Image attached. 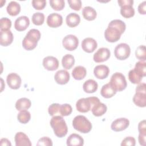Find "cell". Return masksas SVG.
I'll use <instances>...</instances> for the list:
<instances>
[{
	"label": "cell",
	"mask_w": 146,
	"mask_h": 146,
	"mask_svg": "<svg viewBox=\"0 0 146 146\" xmlns=\"http://www.w3.org/2000/svg\"><path fill=\"white\" fill-rule=\"evenodd\" d=\"M50 123L55 135L57 137H63L67 135L68 132L67 125L62 116H54L51 118Z\"/></svg>",
	"instance_id": "obj_1"
},
{
	"label": "cell",
	"mask_w": 146,
	"mask_h": 146,
	"mask_svg": "<svg viewBox=\"0 0 146 146\" xmlns=\"http://www.w3.org/2000/svg\"><path fill=\"white\" fill-rule=\"evenodd\" d=\"M41 34L35 29L30 30L22 41V46L26 50H32L37 46L38 41L40 39Z\"/></svg>",
	"instance_id": "obj_2"
},
{
	"label": "cell",
	"mask_w": 146,
	"mask_h": 146,
	"mask_svg": "<svg viewBox=\"0 0 146 146\" xmlns=\"http://www.w3.org/2000/svg\"><path fill=\"white\" fill-rule=\"evenodd\" d=\"M72 126L75 129L83 133H88L92 129L91 123L83 115H78L74 118Z\"/></svg>",
	"instance_id": "obj_3"
},
{
	"label": "cell",
	"mask_w": 146,
	"mask_h": 146,
	"mask_svg": "<svg viewBox=\"0 0 146 146\" xmlns=\"http://www.w3.org/2000/svg\"><path fill=\"white\" fill-rule=\"evenodd\" d=\"M146 84L139 83L136 87V93L133 97V103L138 107H145L146 106Z\"/></svg>",
	"instance_id": "obj_4"
},
{
	"label": "cell",
	"mask_w": 146,
	"mask_h": 146,
	"mask_svg": "<svg viewBox=\"0 0 146 146\" xmlns=\"http://www.w3.org/2000/svg\"><path fill=\"white\" fill-rule=\"evenodd\" d=\"M109 83L116 92L124 90L127 86L124 75L120 72L114 73L111 76Z\"/></svg>",
	"instance_id": "obj_5"
},
{
	"label": "cell",
	"mask_w": 146,
	"mask_h": 146,
	"mask_svg": "<svg viewBox=\"0 0 146 146\" xmlns=\"http://www.w3.org/2000/svg\"><path fill=\"white\" fill-rule=\"evenodd\" d=\"M131 48L129 45L125 43L117 44L114 50L115 57L119 60H125L129 56Z\"/></svg>",
	"instance_id": "obj_6"
},
{
	"label": "cell",
	"mask_w": 146,
	"mask_h": 146,
	"mask_svg": "<svg viewBox=\"0 0 146 146\" xmlns=\"http://www.w3.org/2000/svg\"><path fill=\"white\" fill-rule=\"evenodd\" d=\"M122 33L116 27L109 25L104 31V37L109 42H115L118 41Z\"/></svg>",
	"instance_id": "obj_7"
},
{
	"label": "cell",
	"mask_w": 146,
	"mask_h": 146,
	"mask_svg": "<svg viewBox=\"0 0 146 146\" xmlns=\"http://www.w3.org/2000/svg\"><path fill=\"white\" fill-rule=\"evenodd\" d=\"M62 44L67 50L73 51L78 47L79 40L75 35L69 34L64 37L62 40Z\"/></svg>",
	"instance_id": "obj_8"
},
{
	"label": "cell",
	"mask_w": 146,
	"mask_h": 146,
	"mask_svg": "<svg viewBox=\"0 0 146 146\" xmlns=\"http://www.w3.org/2000/svg\"><path fill=\"white\" fill-rule=\"evenodd\" d=\"M111 55L110 50L106 47L99 48L97 51L94 54L93 59L96 63L103 62L107 60Z\"/></svg>",
	"instance_id": "obj_9"
},
{
	"label": "cell",
	"mask_w": 146,
	"mask_h": 146,
	"mask_svg": "<svg viewBox=\"0 0 146 146\" xmlns=\"http://www.w3.org/2000/svg\"><path fill=\"white\" fill-rule=\"evenodd\" d=\"M129 125V121L128 119L121 117L115 120L111 124V129L115 132L123 131L128 128Z\"/></svg>",
	"instance_id": "obj_10"
},
{
	"label": "cell",
	"mask_w": 146,
	"mask_h": 146,
	"mask_svg": "<svg viewBox=\"0 0 146 146\" xmlns=\"http://www.w3.org/2000/svg\"><path fill=\"white\" fill-rule=\"evenodd\" d=\"M62 23V16L58 13H52L48 15L47 18V24L50 27L56 28L60 26Z\"/></svg>",
	"instance_id": "obj_11"
},
{
	"label": "cell",
	"mask_w": 146,
	"mask_h": 146,
	"mask_svg": "<svg viewBox=\"0 0 146 146\" xmlns=\"http://www.w3.org/2000/svg\"><path fill=\"white\" fill-rule=\"evenodd\" d=\"M6 82L7 85L10 88L14 90L18 89L21 85V78L16 73H10L6 78Z\"/></svg>",
	"instance_id": "obj_12"
},
{
	"label": "cell",
	"mask_w": 146,
	"mask_h": 146,
	"mask_svg": "<svg viewBox=\"0 0 146 146\" xmlns=\"http://www.w3.org/2000/svg\"><path fill=\"white\" fill-rule=\"evenodd\" d=\"M43 66L45 69L48 71H54L59 67V61L54 56H48L43 59Z\"/></svg>",
	"instance_id": "obj_13"
},
{
	"label": "cell",
	"mask_w": 146,
	"mask_h": 146,
	"mask_svg": "<svg viewBox=\"0 0 146 146\" xmlns=\"http://www.w3.org/2000/svg\"><path fill=\"white\" fill-rule=\"evenodd\" d=\"M96 41L92 38H84L82 42V48L86 52L91 53L94 52L97 48Z\"/></svg>",
	"instance_id": "obj_14"
},
{
	"label": "cell",
	"mask_w": 146,
	"mask_h": 146,
	"mask_svg": "<svg viewBox=\"0 0 146 146\" xmlns=\"http://www.w3.org/2000/svg\"><path fill=\"white\" fill-rule=\"evenodd\" d=\"M110 73V69L108 66L100 64L96 66L94 70V74L96 78L99 79H104L106 78Z\"/></svg>",
	"instance_id": "obj_15"
},
{
	"label": "cell",
	"mask_w": 146,
	"mask_h": 146,
	"mask_svg": "<svg viewBox=\"0 0 146 146\" xmlns=\"http://www.w3.org/2000/svg\"><path fill=\"white\" fill-rule=\"evenodd\" d=\"M70 76L68 71L64 70H60L58 71L55 75L54 79L59 84H65L67 83L70 80Z\"/></svg>",
	"instance_id": "obj_16"
},
{
	"label": "cell",
	"mask_w": 146,
	"mask_h": 146,
	"mask_svg": "<svg viewBox=\"0 0 146 146\" xmlns=\"http://www.w3.org/2000/svg\"><path fill=\"white\" fill-rule=\"evenodd\" d=\"M30 25V20L26 16H21L16 19L14 27L18 31H25Z\"/></svg>",
	"instance_id": "obj_17"
},
{
	"label": "cell",
	"mask_w": 146,
	"mask_h": 146,
	"mask_svg": "<svg viewBox=\"0 0 146 146\" xmlns=\"http://www.w3.org/2000/svg\"><path fill=\"white\" fill-rule=\"evenodd\" d=\"M14 139L16 146H31L32 145L28 136L22 132H17L15 135Z\"/></svg>",
	"instance_id": "obj_18"
},
{
	"label": "cell",
	"mask_w": 146,
	"mask_h": 146,
	"mask_svg": "<svg viewBox=\"0 0 146 146\" xmlns=\"http://www.w3.org/2000/svg\"><path fill=\"white\" fill-rule=\"evenodd\" d=\"M76 108L79 112L83 113L87 112L91 110V106L88 98L79 99L76 103Z\"/></svg>",
	"instance_id": "obj_19"
},
{
	"label": "cell",
	"mask_w": 146,
	"mask_h": 146,
	"mask_svg": "<svg viewBox=\"0 0 146 146\" xmlns=\"http://www.w3.org/2000/svg\"><path fill=\"white\" fill-rule=\"evenodd\" d=\"M68 146H82L84 144V139L78 134H71L66 141Z\"/></svg>",
	"instance_id": "obj_20"
},
{
	"label": "cell",
	"mask_w": 146,
	"mask_h": 146,
	"mask_svg": "<svg viewBox=\"0 0 146 146\" xmlns=\"http://www.w3.org/2000/svg\"><path fill=\"white\" fill-rule=\"evenodd\" d=\"M0 44L2 46H7L10 45L13 40V34L10 30L1 31Z\"/></svg>",
	"instance_id": "obj_21"
},
{
	"label": "cell",
	"mask_w": 146,
	"mask_h": 146,
	"mask_svg": "<svg viewBox=\"0 0 146 146\" xmlns=\"http://www.w3.org/2000/svg\"><path fill=\"white\" fill-rule=\"evenodd\" d=\"M91 110L92 111V113L94 116L98 117L103 115L106 112L107 107L105 104L99 102L95 103L92 107Z\"/></svg>",
	"instance_id": "obj_22"
},
{
	"label": "cell",
	"mask_w": 146,
	"mask_h": 146,
	"mask_svg": "<svg viewBox=\"0 0 146 146\" xmlns=\"http://www.w3.org/2000/svg\"><path fill=\"white\" fill-rule=\"evenodd\" d=\"M80 21V16L75 13L68 14L66 18V24L70 27H75L77 26Z\"/></svg>",
	"instance_id": "obj_23"
},
{
	"label": "cell",
	"mask_w": 146,
	"mask_h": 146,
	"mask_svg": "<svg viewBox=\"0 0 146 146\" xmlns=\"http://www.w3.org/2000/svg\"><path fill=\"white\" fill-rule=\"evenodd\" d=\"M98 88V84L97 82L93 79H88L86 80L83 85V88L84 92L87 93H94Z\"/></svg>",
	"instance_id": "obj_24"
},
{
	"label": "cell",
	"mask_w": 146,
	"mask_h": 146,
	"mask_svg": "<svg viewBox=\"0 0 146 146\" xmlns=\"http://www.w3.org/2000/svg\"><path fill=\"white\" fill-rule=\"evenodd\" d=\"M116 91L110 85L109 83L103 85L100 90L101 95L105 98H112L116 94Z\"/></svg>",
	"instance_id": "obj_25"
},
{
	"label": "cell",
	"mask_w": 146,
	"mask_h": 146,
	"mask_svg": "<svg viewBox=\"0 0 146 146\" xmlns=\"http://www.w3.org/2000/svg\"><path fill=\"white\" fill-rule=\"evenodd\" d=\"M87 74V71L84 67L78 66L72 71V75L76 80H82L85 78Z\"/></svg>",
	"instance_id": "obj_26"
},
{
	"label": "cell",
	"mask_w": 146,
	"mask_h": 146,
	"mask_svg": "<svg viewBox=\"0 0 146 146\" xmlns=\"http://www.w3.org/2000/svg\"><path fill=\"white\" fill-rule=\"evenodd\" d=\"M6 10L11 16H16L21 11V6L16 1H11L7 5Z\"/></svg>",
	"instance_id": "obj_27"
},
{
	"label": "cell",
	"mask_w": 146,
	"mask_h": 146,
	"mask_svg": "<svg viewBox=\"0 0 146 146\" xmlns=\"http://www.w3.org/2000/svg\"><path fill=\"white\" fill-rule=\"evenodd\" d=\"M82 14L84 19L87 21L94 20L97 15L96 10L91 6H86L82 10Z\"/></svg>",
	"instance_id": "obj_28"
},
{
	"label": "cell",
	"mask_w": 146,
	"mask_h": 146,
	"mask_svg": "<svg viewBox=\"0 0 146 146\" xmlns=\"http://www.w3.org/2000/svg\"><path fill=\"white\" fill-rule=\"evenodd\" d=\"M31 105L30 99L26 98H22L19 99L15 103V108L18 111H22L29 109Z\"/></svg>",
	"instance_id": "obj_29"
},
{
	"label": "cell",
	"mask_w": 146,
	"mask_h": 146,
	"mask_svg": "<svg viewBox=\"0 0 146 146\" xmlns=\"http://www.w3.org/2000/svg\"><path fill=\"white\" fill-rule=\"evenodd\" d=\"M75 63V59L73 55L71 54H66L62 59V66L66 70H69L74 66Z\"/></svg>",
	"instance_id": "obj_30"
},
{
	"label": "cell",
	"mask_w": 146,
	"mask_h": 146,
	"mask_svg": "<svg viewBox=\"0 0 146 146\" xmlns=\"http://www.w3.org/2000/svg\"><path fill=\"white\" fill-rule=\"evenodd\" d=\"M120 7V14L123 17L129 18L135 15V10L133 7V5H123Z\"/></svg>",
	"instance_id": "obj_31"
},
{
	"label": "cell",
	"mask_w": 146,
	"mask_h": 146,
	"mask_svg": "<svg viewBox=\"0 0 146 146\" xmlns=\"http://www.w3.org/2000/svg\"><path fill=\"white\" fill-rule=\"evenodd\" d=\"M133 70L140 76H145L146 75V63L143 61L136 62Z\"/></svg>",
	"instance_id": "obj_32"
},
{
	"label": "cell",
	"mask_w": 146,
	"mask_h": 146,
	"mask_svg": "<svg viewBox=\"0 0 146 146\" xmlns=\"http://www.w3.org/2000/svg\"><path fill=\"white\" fill-rule=\"evenodd\" d=\"M31 119L30 113L26 110L21 111V112L17 115L18 120L22 124L27 123Z\"/></svg>",
	"instance_id": "obj_33"
},
{
	"label": "cell",
	"mask_w": 146,
	"mask_h": 146,
	"mask_svg": "<svg viewBox=\"0 0 146 146\" xmlns=\"http://www.w3.org/2000/svg\"><path fill=\"white\" fill-rule=\"evenodd\" d=\"M136 57L141 61L145 62L146 60V49L144 45H140L137 47L135 51Z\"/></svg>",
	"instance_id": "obj_34"
},
{
	"label": "cell",
	"mask_w": 146,
	"mask_h": 146,
	"mask_svg": "<svg viewBox=\"0 0 146 146\" xmlns=\"http://www.w3.org/2000/svg\"><path fill=\"white\" fill-rule=\"evenodd\" d=\"M128 79L133 84H139L140 83L143 77L140 76L133 69H132L131 70L128 72Z\"/></svg>",
	"instance_id": "obj_35"
},
{
	"label": "cell",
	"mask_w": 146,
	"mask_h": 146,
	"mask_svg": "<svg viewBox=\"0 0 146 146\" xmlns=\"http://www.w3.org/2000/svg\"><path fill=\"white\" fill-rule=\"evenodd\" d=\"M31 19L34 25L36 26L42 25L44 21V15L40 12L35 13L33 15Z\"/></svg>",
	"instance_id": "obj_36"
},
{
	"label": "cell",
	"mask_w": 146,
	"mask_h": 146,
	"mask_svg": "<svg viewBox=\"0 0 146 146\" xmlns=\"http://www.w3.org/2000/svg\"><path fill=\"white\" fill-rule=\"evenodd\" d=\"M108 25L116 27L121 31V33L122 34L124 33V32L125 31V29H126V25H125V23L120 19L112 20L109 23Z\"/></svg>",
	"instance_id": "obj_37"
},
{
	"label": "cell",
	"mask_w": 146,
	"mask_h": 146,
	"mask_svg": "<svg viewBox=\"0 0 146 146\" xmlns=\"http://www.w3.org/2000/svg\"><path fill=\"white\" fill-rule=\"evenodd\" d=\"M72 111V107L69 104H60L59 108V115L62 116H66L70 115Z\"/></svg>",
	"instance_id": "obj_38"
},
{
	"label": "cell",
	"mask_w": 146,
	"mask_h": 146,
	"mask_svg": "<svg viewBox=\"0 0 146 146\" xmlns=\"http://www.w3.org/2000/svg\"><path fill=\"white\" fill-rule=\"evenodd\" d=\"M50 4L51 7L56 11L62 10L65 5L64 1L63 0H50Z\"/></svg>",
	"instance_id": "obj_39"
},
{
	"label": "cell",
	"mask_w": 146,
	"mask_h": 146,
	"mask_svg": "<svg viewBox=\"0 0 146 146\" xmlns=\"http://www.w3.org/2000/svg\"><path fill=\"white\" fill-rule=\"evenodd\" d=\"M0 25L1 31H8L11 26V21L7 17L2 18L0 20Z\"/></svg>",
	"instance_id": "obj_40"
},
{
	"label": "cell",
	"mask_w": 146,
	"mask_h": 146,
	"mask_svg": "<svg viewBox=\"0 0 146 146\" xmlns=\"http://www.w3.org/2000/svg\"><path fill=\"white\" fill-rule=\"evenodd\" d=\"M60 104L58 103H52L51 104L48 108V112L50 116H54L56 115H59V108H60Z\"/></svg>",
	"instance_id": "obj_41"
},
{
	"label": "cell",
	"mask_w": 146,
	"mask_h": 146,
	"mask_svg": "<svg viewBox=\"0 0 146 146\" xmlns=\"http://www.w3.org/2000/svg\"><path fill=\"white\" fill-rule=\"evenodd\" d=\"M31 3L33 7L36 10H42L46 5L45 0H33Z\"/></svg>",
	"instance_id": "obj_42"
},
{
	"label": "cell",
	"mask_w": 146,
	"mask_h": 146,
	"mask_svg": "<svg viewBox=\"0 0 146 146\" xmlns=\"http://www.w3.org/2000/svg\"><path fill=\"white\" fill-rule=\"evenodd\" d=\"M70 7L76 11H79L82 7V2L80 0H68Z\"/></svg>",
	"instance_id": "obj_43"
},
{
	"label": "cell",
	"mask_w": 146,
	"mask_h": 146,
	"mask_svg": "<svg viewBox=\"0 0 146 146\" xmlns=\"http://www.w3.org/2000/svg\"><path fill=\"white\" fill-rule=\"evenodd\" d=\"M36 145L41 146H52V141L51 139L48 137H43L39 139L36 143Z\"/></svg>",
	"instance_id": "obj_44"
},
{
	"label": "cell",
	"mask_w": 146,
	"mask_h": 146,
	"mask_svg": "<svg viewBox=\"0 0 146 146\" xmlns=\"http://www.w3.org/2000/svg\"><path fill=\"white\" fill-rule=\"evenodd\" d=\"M135 144H136V140L135 138L132 136H128L123 140L121 143V146H124V145L135 146Z\"/></svg>",
	"instance_id": "obj_45"
},
{
	"label": "cell",
	"mask_w": 146,
	"mask_h": 146,
	"mask_svg": "<svg viewBox=\"0 0 146 146\" xmlns=\"http://www.w3.org/2000/svg\"><path fill=\"white\" fill-rule=\"evenodd\" d=\"M138 130L140 133L146 135V125L145 120L140 121L138 125Z\"/></svg>",
	"instance_id": "obj_46"
},
{
	"label": "cell",
	"mask_w": 146,
	"mask_h": 146,
	"mask_svg": "<svg viewBox=\"0 0 146 146\" xmlns=\"http://www.w3.org/2000/svg\"><path fill=\"white\" fill-rule=\"evenodd\" d=\"M137 9L140 14L145 15L146 13V2L143 1V2L140 3L138 6Z\"/></svg>",
	"instance_id": "obj_47"
},
{
	"label": "cell",
	"mask_w": 146,
	"mask_h": 146,
	"mask_svg": "<svg viewBox=\"0 0 146 146\" xmlns=\"http://www.w3.org/2000/svg\"><path fill=\"white\" fill-rule=\"evenodd\" d=\"M145 136H146V135L139 133V137H138V140H139V144L141 145H143V146L145 145V144H146V141H145V137H146Z\"/></svg>",
	"instance_id": "obj_48"
},
{
	"label": "cell",
	"mask_w": 146,
	"mask_h": 146,
	"mask_svg": "<svg viewBox=\"0 0 146 146\" xmlns=\"http://www.w3.org/2000/svg\"><path fill=\"white\" fill-rule=\"evenodd\" d=\"M118 4L120 6H123V5H133V0H118L117 1Z\"/></svg>",
	"instance_id": "obj_49"
},
{
	"label": "cell",
	"mask_w": 146,
	"mask_h": 146,
	"mask_svg": "<svg viewBox=\"0 0 146 146\" xmlns=\"http://www.w3.org/2000/svg\"><path fill=\"white\" fill-rule=\"evenodd\" d=\"M0 145H11V143L10 142V140H9L7 139L6 138H2L0 140Z\"/></svg>",
	"instance_id": "obj_50"
}]
</instances>
